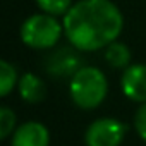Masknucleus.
Returning a JSON list of instances; mask_svg holds the SVG:
<instances>
[{
    "label": "nucleus",
    "instance_id": "4",
    "mask_svg": "<svg viewBox=\"0 0 146 146\" xmlns=\"http://www.w3.org/2000/svg\"><path fill=\"white\" fill-rule=\"evenodd\" d=\"M125 136V125L110 117L93 120L84 134L86 146H120Z\"/></svg>",
    "mask_w": 146,
    "mask_h": 146
},
{
    "label": "nucleus",
    "instance_id": "6",
    "mask_svg": "<svg viewBox=\"0 0 146 146\" xmlns=\"http://www.w3.org/2000/svg\"><path fill=\"white\" fill-rule=\"evenodd\" d=\"M122 93L136 103H146V64H131L120 78Z\"/></svg>",
    "mask_w": 146,
    "mask_h": 146
},
{
    "label": "nucleus",
    "instance_id": "8",
    "mask_svg": "<svg viewBox=\"0 0 146 146\" xmlns=\"http://www.w3.org/2000/svg\"><path fill=\"white\" fill-rule=\"evenodd\" d=\"M17 88H19L21 98L28 103H40L46 96L45 83L36 74H33V72H26V74L21 76V79L17 83Z\"/></svg>",
    "mask_w": 146,
    "mask_h": 146
},
{
    "label": "nucleus",
    "instance_id": "2",
    "mask_svg": "<svg viewBox=\"0 0 146 146\" xmlns=\"http://www.w3.org/2000/svg\"><path fill=\"white\" fill-rule=\"evenodd\" d=\"M69 93L76 107L93 110L103 103L108 93V81L103 72L93 65H83L69 83Z\"/></svg>",
    "mask_w": 146,
    "mask_h": 146
},
{
    "label": "nucleus",
    "instance_id": "3",
    "mask_svg": "<svg viewBox=\"0 0 146 146\" xmlns=\"http://www.w3.org/2000/svg\"><path fill=\"white\" fill-rule=\"evenodd\" d=\"M64 33V24L57 21L52 14H35L29 16L21 24V41L35 50H45L57 45Z\"/></svg>",
    "mask_w": 146,
    "mask_h": 146
},
{
    "label": "nucleus",
    "instance_id": "12",
    "mask_svg": "<svg viewBox=\"0 0 146 146\" xmlns=\"http://www.w3.org/2000/svg\"><path fill=\"white\" fill-rule=\"evenodd\" d=\"M14 131H16V113L4 105L0 108V137L7 139Z\"/></svg>",
    "mask_w": 146,
    "mask_h": 146
},
{
    "label": "nucleus",
    "instance_id": "5",
    "mask_svg": "<svg viewBox=\"0 0 146 146\" xmlns=\"http://www.w3.org/2000/svg\"><path fill=\"white\" fill-rule=\"evenodd\" d=\"M78 52L79 50L76 46H72V48L62 46V48L55 50L53 53H50L46 57V62H45L48 74L57 76V78H67V76L72 78L83 67L81 57Z\"/></svg>",
    "mask_w": 146,
    "mask_h": 146
},
{
    "label": "nucleus",
    "instance_id": "7",
    "mask_svg": "<svg viewBox=\"0 0 146 146\" xmlns=\"http://www.w3.org/2000/svg\"><path fill=\"white\" fill-rule=\"evenodd\" d=\"M50 132L48 129L36 120L24 122L16 127L11 137V146H48Z\"/></svg>",
    "mask_w": 146,
    "mask_h": 146
},
{
    "label": "nucleus",
    "instance_id": "10",
    "mask_svg": "<svg viewBox=\"0 0 146 146\" xmlns=\"http://www.w3.org/2000/svg\"><path fill=\"white\" fill-rule=\"evenodd\" d=\"M17 70L16 67L7 62V60H2L0 62V95L2 96H7L14 86L17 84Z\"/></svg>",
    "mask_w": 146,
    "mask_h": 146
},
{
    "label": "nucleus",
    "instance_id": "13",
    "mask_svg": "<svg viewBox=\"0 0 146 146\" xmlns=\"http://www.w3.org/2000/svg\"><path fill=\"white\" fill-rule=\"evenodd\" d=\"M134 127L139 134V137L146 143V103H141L134 115Z\"/></svg>",
    "mask_w": 146,
    "mask_h": 146
},
{
    "label": "nucleus",
    "instance_id": "9",
    "mask_svg": "<svg viewBox=\"0 0 146 146\" xmlns=\"http://www.w3.org/2000/svg\"><path fill=\"white\" fill-rule=\"evenodd\" d=\"M105 60L113 69H125L131 65V50L127 48V45L115 40L105 48Z\"/></svg>",
    "mask_w": 146,
    "mask_h": 146
},
{
    "label": "nucleus",
    "instance_id": "11",
    "mask_svg": "<svg viewBox=\"0 0 146 146\" xmlns=\"http://www.w3.org/2000/svg\"><path fill=\"white\" fill-rule=\"evenodd\" d=\"M38 7L52 16H65L67 11L72 7V0H36Z\"/></svg>",
    "mask_w": 146,
    "mask_h": 146
},
{
    "label": "nucleus",
    "instance_id": "1",
    "mask_svg": "<svg viewBox=\"0 0 146 146\" xmlns=\"http://www.w3.org/2000/svg\"><path fill=\"white\" fill-rule=\"evenodd\" d=\"M64 35L79 52H95L113 43L124 29V16L112 0H79L62 19Z\"/></svg>",
    "mask_w": 146,
    "mask_h": 146
}]
</instances>
